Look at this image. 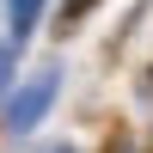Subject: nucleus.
<instances>
[{"label":"nucleus","instance_id":"obj_1","mask_svg":"<svg viewBox=\"0 0 153 153\" xmlns=\"http://www.w3.org/2000/svg\"><path fill=\"white\" fill-rule=\"evenodd\" d=\"M55 92H61V68H43V74H37V80H31V86H25V92L6 104V129H12V135H31L37 123L49 117Z\"/></svg>","mask_w":153,"mask_h":153},{"label":"nucleus","instance_id":"obj_2","mask_svg":"<svg viewBox=\"0 0 153 153\" xmlns=\"http://www.w3.org/2000/svg\"><path fill=\"white\" fill-rule=\"evenodd\" d=\"M6 19H12V31H19V37H31V25L43 19V0H12Z\"/></svg>","mask_w":153,"mask_h":153},{"label":"nucleus","instance_id":"obj_3","mask_svg":"<svg viewBox=\"0 0 153 153\" xmlns=\"http://www.w3.org/2000/svg\"><path fill=\"white\" fill-rule=\"evenodd\" d=\"M6 80H12V49L0 43V92H6Z\"/></svg>","mask_w":153,"mask_h":153},{"label":"nucleus","instance_id":"obj_4","mask_svg":"<svg viewBox=\"0 0 153 153\" xmlns=\"http://www.w3.org/2000/svg\"><path fill=\"white\" fill-rule=\"evenodd\" d=\"M55 153H74V147H55Z\"/></svg>","mask_w":153,"mask_h":153}]
</instances>
